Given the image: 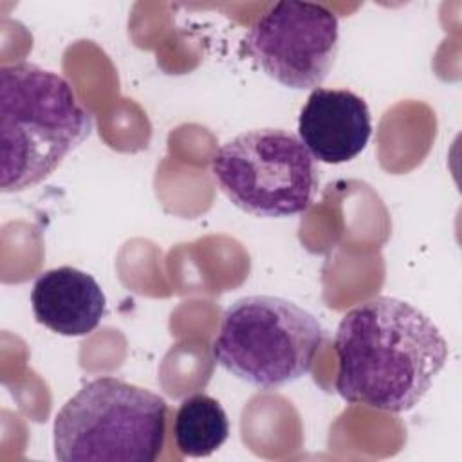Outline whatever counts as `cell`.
Returning a JSON list of instances; mask_svg holds the SVG:
<instances>
[{"instance_id": "6da1fadb", "label": "cell", "mask_w": 462, "mask_h": 462, "mask_svg": "<svg viewBox=\"0 0 462 462\" xmlns=\"http://www.w3.org/2000/svg\"><path fill=\"white\" fill-rule=\"evenodd\" d=\"M334 352L337 393L352 404L392 413L419 404L449 356L439 327L390 296L350 309L337 325Z\"/></svg>"}, {"instance_id": "7a4b0ae2", "label": "cell", "mask_w": 462, "mask_h": 462, "mask_svg": "<svg viewBox=\"0 0 462 462\" xmlns=\"http://www.w3.org/2000/svg\"><path fill=\"white\" fill-rule=\"evenodd\" d=\"M94 119L70 83L36 63L0 69V188L45 180L92 134Z\"/></svg>"}, {"instance_id": "3957f363", "label": "cell", "mask_w": 462, "mask_h": 462, "mask_svg": "<svg viewBox=\"0 0 462 462\" xmlns=\"http://www.w3.org/2000/svg\"><path fill=\"white\" fill-rule=\"evenodd\" d=\"M166 401L123 379L83 384L56 413L54 457L61 462H153L166 440Z\"/></svg>"}, {"instance_id": "277c9868", "label": "cell", "mask_w": 462, "mask_h": 462, "mask_svg": "<svg viewBox=\"0 0 462 462\" xmlns=\"http://www.w3.org/2000/svg\"><path fill=\"white\" fill-rule=\"evenodd\" d=\"M325 343L316 316L278 296H245L231 303L213 339V357L231 375L278 388L312 370Z\"/></svg>"}, {"instance_id": "5b68a950", "label": "cell", "mask_w": 462, "mask_h": 462, "mask_svg": "<svg viewBox=\"0 0 462 462\" xmlns=\"http://www.w3.org/2000/svg\"><path fill=\"white\" fill-rule=\"evenodd\" d=\"M220 191L242 211L282 218L307 211L318 191V168L300 137L254 128L220 144L211 157Z\"/></svg>"}, {"instance_id": "8992f818", "label": "cell", "mask_w": 462, "mask_h": 462, "mask_svg": "<svg viewBox=\"0 0 462 462\" xmlns=\"http://www.w3.org/2000/svg\"><path fill=\"white\" fill-rule=\"evenodd\" d=\"M339 47L337 16L321 4L283 0L251 25L245 49L256 65L283 87L318 88Z\"/></svg>"}, {"instance_id": "52a82bcc", "label": "cell", "mask_w": 462, "mask_h": 462, "mask_svg": "<svg viewBox=\"0 0 462 462\" xmlns=\"http://www.w3.org/2000/svg\"><path fill=\"white\" fill-rule=\"evenodd\" d=\"M370 135L368 105L346 88H314L298 117V137L319 162L352 161L366 148Z\"/></svg>"}, {"instance_id": "ba28073f", "label": "cell", "mask_w": 462, "mask_h": 462, "mask_svg": "<svg viewBox=\"0 0 462 462\" xmlns=\"http://www.w3.org/2000/svg\"><path fill=\"white\" fill-rule=\"evenodd\" d=\"M38 323L60 336H87L103 319L106 298L85 271L61 265L42 273L31 291Z\"/></svg>"}, {"instance_id": "9c48e42d", "label": "cell", "mask_w": 462, "mask_h": 462, "mask_svg": "<svg viewBox=\"0 0 462 462\" xmlns=\"http://www.w3.org/2000/svg\"><path fill=\"white\" fill-rule=\"evenodd\" d=\"M229 437L226 410L208 393L186 397L173 419V440L184 457H209Z\"/></svg>"}]
</instances>
